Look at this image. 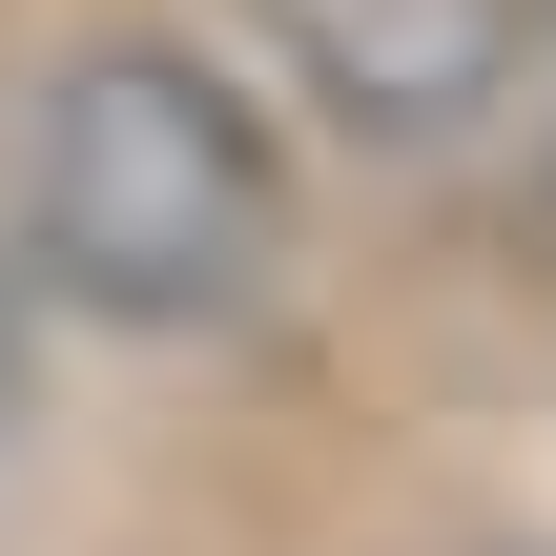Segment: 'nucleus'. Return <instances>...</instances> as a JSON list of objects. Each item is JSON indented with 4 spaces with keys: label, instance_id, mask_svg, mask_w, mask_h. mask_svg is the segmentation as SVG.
Returning a JSON list of instances; mask_svg holds the SVG:
<instances>
[{
    "label": "nucleus",
    "instance_id": "nucleus-1",
    "mask_svg": "<svg viewBox=\"0 0 556 556\" xmlns=\"http://www.w3.org/2000/svg\"><path fill=\"white\" fill-rule=\"evenodd\" d=\"M309 206H289V144L268 103L206 62V41H62L0 124V268L62 309V330H124V351H206L289 289Z\"/></svg>",
    "mask_w": 556,
    "mask_h": 556
},
{
    "label": "nucleus",
    "instance_id": "nucleus-2",
    "mask_svg": "<svg viewBox=\"0 0 556 556\" xmlns=\"http://www.w3.org/2000/svg\"><path fill=\"white\" fill-rule=\"evenodd\" d=\"M248 21V62L330 124V144H371V165H454L495 103H516V62H536V0H227Z\"/></svg>",
    "mask_w": 556,
    "mask_h": 556
},
{
    "label": "nucleus",
    "instance_id": "nucleus-3",
    "mask_svg": "<svg viewBox=\"0 0 556 556\" xmlns=\"http://www.w3.org/2000/svg\"><path fill=\"white\" fill-rule=\"evenodd\" d=\"M21 392H41V289L0 268V454H21Z\"/></svg>",
    "mask_w": 556,
    "mask_h": 556
},
{
    "label": "nucleus",
    "instance_id": "nucleus-4",
    "mask_svg": "<svg viewBox=\"0 0 556 556\" xmlns=\"http://www.w3.org/2000/svg\"><path fill=\"white\" fill-rule=\"evenodd\" d=\"M536 165H556V144H536Z\"/></svg>",
    "mask_w": 556,
    "mask_h": 556
}]
</instances>
